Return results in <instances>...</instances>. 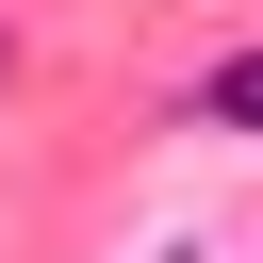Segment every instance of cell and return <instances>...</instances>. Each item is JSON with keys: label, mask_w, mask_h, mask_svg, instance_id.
Masks as SVG:
<instances>
[{"label": "cell", "mask_w": 263, "mask_h": 263, "mask_svg": "<svg viewBox=\"0 0 263 263\" xmlns=\"http://www.w3.org/2000/svg\"><path fill=\"white\" fill-rule=\"evenodd\" d=\"M214 115H230V132H263V66H230V82H214Z\"/></svg>", "instance_id": "6da1fadb"}]
</instances>
